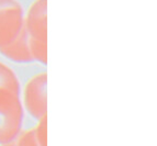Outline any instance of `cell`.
Masks as SVG:
<instances>
[{
    "mask_svg": "<svg viewBox=\"0 0 157 146\" xmlns=\"http://www.w3.org/2000/svg\"><path fill=\"white\" fill-rule=\"evenodd\" d=\"M24 31L34 62L47 63V0H35L24 14Z\"/></svg>",
    "mask_w": 157,
    "mask_h": 146,
    "instance_id": "obj_1",
    "label": "cell"
},
{
    "mask_svg": "<svg viewBox=\"0 0 157 146\" xmlns=\"http://www.w3.org/2000/svg\"><path fill=\"white\" fill-rule=\"evenodd\" d=\"M23 115L20 94L0 88V146L12 141L21 132Z\"/></svg>",
    "mask_w": 157,
    "mask_h": 146,
    "instance_id": "obj_2",
    "label": "cell"
},
{
    "mask_svg": "<svg viewBox=\"0 0 157 146\" xmlns=\"http://www.w3.org/2000/svg\"><path fill=\"white\" fill-rule=\"evenodd\" d=\"M24 25V11L18 0H0V48L18 36Z\"/></svg>",
    "mask_w": 157,
    "mask_h": 146,
    "instance_id": "obj_3",
    "label": "cell"
},
{
    "mask_svg": "<svg viewBox=\"0 0 157 146\" xmlns=\"http://www.w3.org/2000/svg\"><path fill=\"white\" fill-rule=\"evenodd\" d=\"M46 73H41L33 76L23 90V106L30 115L35 120H41L46 117Z\"/></svg>",
    "mask_w": 157,
    "mask_h": 146,
    "instance_id": "obj_4",
    "label": "cell"
},
{
    "mask_svg": "<svg viewBox=\"0 0 157 146\" xmlns=\"http://www.w3.org/2000/svg\"><path fill=\"white\" fill-rule=\"evenodd\" d=\"M0 54L6 58L16 63H31L34 62L31 53V47L24 28L18 36L7 46L0 48Z\"/></svg>",
    "mask_w": 157,
    "mask_h": 146,
    "instance_id": "obj_5",
    "label": "cell"
},
{
    "mask_svg": "<svg viewBox=\"0 0 157 146\" xmlns=\"http://www.w3.org/2000/svg\"><path fill=\"white\" fill-rule=\"evenodd\" d=\"M0 88L9 89L17 94H20L21 91V86L14 71L8 65L1 62H0Z\"/></svg>",
    "mask_w": 157,
    "mask_h": 146,
    "instance_id": "obj_6",
    "label": "cell"
},
{
    "mask_svg": "<svg viewBox=\"0 0 157 146\" xmlns=\"http://www.w3.org/2000/svg\"><path fill=\"white\" fill-rule=\"evenodd\" d=\"M1 146H42L37 142L33 133V129L21 131L12 141Z\"/></svg>",
    "mask_w": 157,
    "mask_h": 146,
    "instance_id": "obj_7",
    "label": "cell"
},
{
    "mask_svg": "<svg viewBox=\"0 0 157 146\" xmlns=\"http://www.w3.org/2000/svg\"><path fill=\"white\" fill-rule=\"evenodd\" d=\"M33 133L35 138L42 146H47V125L46 117L37 121V124L33 128Z\"/></svg>",
    "mask_w": 157,
    "mask_h": 146,
    "instance_id": "obj_8",
    "label": "cell"
}]
</instances>
